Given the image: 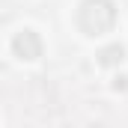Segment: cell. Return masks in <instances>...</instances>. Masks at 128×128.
<instances>
[{
	"instance_id": "4",
	"label": "cell",
	"mask_w": 128,
	"mask_h": 128,
	"mask_svg": "<svg viewBox=\"0 0 128 128\" xmlns=\"http://www.w3.org/2000/svg\"><path fill=\"white\" fill-rule=\"evenodd\" d=\"M113 90H128V78H125V74L113 80Z\"/></svg>"
},
{
	"instance_id": "1",
	"label": "cell",
	"mask_w": 128,
	"mask_h": 128,
	"mask_svg": "<svg viewBox=\"0 0 128 128\" xmlns=\"http://www.w3.org/2000/svg\"><path fill=\"white\" fill-rule=\"evenodd\" d=\"M116 3L113 0H80L78 6V15H74V24L78 30L90 39L98 36H107V33L116 30Z\"/></svg>"
},
{
	"instance_id": "3",
	"label": "cell",
	"mask_w": 128,
	"mask_h": 128,
	"mask_svg": "<svg viewBox=\"0 0 128 128\" xmlns=\"http://www.w3.org/2000/svg\"><path fill=\"white\" fill-rule=\"evenodd\" d=\"M122 60H125V48L119 42L98 51V66H104V68H116V66H122Z\"/></svg>"
},
{
	"instance_id": "2",
	"label": "cell",
	"mask_w": 128,
	"mask_h": 128,
	"mask_svg": "<svg viewBox=\"0 0 128 128\" xmlns=\"http://www.w3.org/2000/svg\"><path fill=\"white\" fill-rule=\"evenodd\" d=\"M9 51H12L21 63H36V60L42 57V51H45V42H42V36L33 30V27H21V30L12 36Z\"/></svg>"
}]
</instances>
